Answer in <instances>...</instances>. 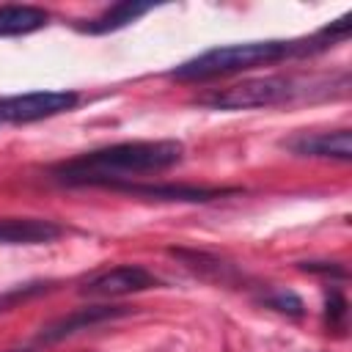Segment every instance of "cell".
I'll list each match as a JSON object with an SVG mask.
<instances>
[{"mask_svg":"<svg viewBox=\"0 0 352 352\" xmlns=\"http://www.w3.org/2000/svg\"><path fill=\"white\" fill-rule=\"evenodd\" d=\"M300 270H305V272H322V275H338V278L346 275L344 267H338L336 261H302Z\"/></svg>","mask_w":352,"mask_h":352,"instance_id":"obj_15","label":"cell"},{"mask_svg":"<svg viewBox=\"0 0 352 352\" xmlns=\"http://www.w3.org/2000/svg\"><path fill=\"white\" fill-rule=\"evenodd\" d=\"M289 151L300 157H327V160H352V132L336 129V132H316V135H297L283 143Z\"/></svg>","mask_w":352,"mask_h":352,"instance_id":"obj_8","label":"cell"},{"mask_svg":"<svg viewBox=\"0 0 352 352\" xmlns=\"http://www.w3.org/2000/svg\"><path fill=\"white\" fill-rule=\"evenodd\" d=\"M261 305L272 308V311H280L286 316H302L305 314V305L302 300L294 294V292H286V289H278V292H270L261 297Z\"/></svg>","mask_w":352,"mask_h":352,"instance_id":"obj_12","label":"cell"},{"mask_svg":"<svg viewBox=\"0 0 352 352\" xmlns=\"http://www.w3.org/2000/svg\"><path fill=\"white\" fill-rule=\"evenodd\" d=\"M80 102L74 91H30L0 99V124H30L72 110Z\"/></svg>","mask_w":352,"mask_h":352,"instance_id":"obj_4","label":"cell"},{"mask_svg":"<svg viewBox=\"0 0 352 352\" xmlns=\"http://www.w3.org/2000/svg\"><path fill=\"white\" fill-rule=\"evenodd\" d=\"M50 289V283H25V286H14L11 292H3L0 294V311H8L14 308L16 302L28 300V297H36V294H44Z\"/></svg>","mask_w":352,"mask_h":352,"instance_id":"obj_13","label":"cell"},{"mask_svg":"<svg viewBox=\"0 0 352 352\" xmlns=\"http://www.w3.org/2000/svg\"><path fill=\"white\" fill-rule=\"evenodd\" d=\"M6 352H36V349H6Z\"/></svg>","mask_w":352,"mask_h":352,"instance_id":"obj_16","label":"cell"},{"mask_svg":"<svg viewBox=\"0 0 352 352\" xmlns=\"http://www.w3.org/2000/svg\"><path fill=\"white\" fill-rule=\"evenodd\" d=\"M324 314H327V322L338 324V322L346 316V300H344L338 292H330V294H327V308H324Z\"/></svg>","mask_w":352,"mask_h":352,"instance_id":"obj_14","label":"cell"},{"mask_svg":"<svg viewBox=\"0 0 352 352\" xmlns=\"http://www.w3.org/2000/svg\"><path fill=\"white\" fill-rule=\"evenodd\" d=\"M63 234V226L41 217H3L0 242L3 245H44Z\"/></svg>","mask_w":352,"mask_h":352,"instance_id":"obj_9","label":"cell"},{"mask_svg":"<svg viewBox=\"0 0 352 352\" xmlns=\"http://www.w3.org/2000/svg\"><path fill=\"white\" fill-rule=\"evenodd\" d=\"M151 286H160V280L140 264H121L113 270H104L82 283V294L91 297H121L132 292H146Z\"/></svg>","mask_w":352,"mask_h":352,"instance_id":"obj_5","label":"cell"},{"mask_svg":"<svg viewBox=\"0 0 352 352\" xmlns=\"http://www.w3.org/2000/svg\"><path fill=\"white\" fill-rule=\"evenodd\" d=\"M110 190H121L129 195L157 198V201H187V204H206L214 198H223L234 190L226 187H195V184H135V182H118Z\"/></svg>","mask_w":352,"mask_h":352,"instance_id":"obj_7","label":"cell"},{"mask_svg":"<svg viewBox=\"0 0 352 352\" xmlns=\"http://www.w3.org/2000/svg\"><path fill=\"white\" fill-rule=\"evenodd\" d=\"M129 311H135V308H129V305H85V308H77V311H72L69 316H63V319L47 324V327L38 333L36 341H38V344H58V341H63V338H69V336H74V333H80V330H88V327L102 324V322H107V319L126 316Z\"/></svg>","mask_w":352,"mask_h":352,"instance_id":"obj_6","label":"cell"},{"mask_svg":"<svg viewBox=\"0 0 352 352\" xmlns=\"http://www.w3.org/2000/svg\"><path fill=\"white\" fill-rule=\"evenodd\" d=\"M50 22V14L38 6H0V36H25Z\"/></svg>","mask_w":352,"mask_h":352,"instance_id":"obj_11","label":"cell"},{"mask_svg":"<svg viewBox=\"0 0 352 352\" xmlns=\"http://www.w3.org/2000/svg\"><path fill=\"white\" fill-rule=\"evenodd\" d=\"M352 28V14H344L341 19H336L333 25H327L324 30H319L311 38L302 41H245V44H226V47H212L184 63H179L170 77L182 80V82H201V80H212V77H226V74H236L253 66H264V63H278L286 58H297V55H311L319 50H327L333 41L346 38Z\"/></svg>","mask_w":352,"mask_h":352,"instance_id":"obj_1","label":"cell"},{"mask_svg":"<svg viewBox=\"0 0 352 352\" xmlns=\"http://www.w3.org/2000/svg\"><path fill=\"white\" fill-rule=\"evenodd\" d=\"M184 154L179 140H126L104 148H94L69 162L52 168V176L63 184H99L113 187L121 179L138 173H160L173 168Z\"/></svg>","mask_w":352,"mask_h":352,"instance_id":"obj_2","label":"cell"},{"mask_svg":"<svg viewBox=\"0 0 352 352\" xmlns=\"http://www.w3.org/2000/svg\"><path fill=\"white\" fill-rule=\"evenodd\" d=\"M305 88H308L305 80H297L289 74H270V77H250L228 88L201 94L195 102L212 110H250V107H272V104L292 102L302 96Z\"/></svg>","mask_w":352,"mask_h":352,"instance_id":"obj_3","label":"cell"},{"mask_svg":"<svg viewBox=\"0 0 352 352\" xmlns=\"http://www.w3.org/2000/svg\"><path fill=\"white\" fill-rule=\"evenodd\" d=\"M148 11H151V3L124 0V3H116V6H110L107 11H102L96 19H91L88 25H82L80 30H82V33H91V36L113 33V30H121V28H126L129 22H135L138 16H143V14H148Z\"/></svg>","mask_w":352,"mask_h":352,"instance_id":"obj_10","label":"cell"}]
</instances>
